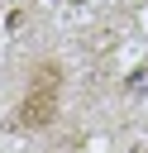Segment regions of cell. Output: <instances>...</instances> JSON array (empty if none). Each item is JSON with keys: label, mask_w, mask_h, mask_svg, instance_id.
<instances>
[{"label": "cell", "mask_w": 148, "mask_h": 153, "mask_svg": "<svg viewBox=\"0 0 148 153\" xmlns=\"http://www.w3.org/2000/svg\"><path fill=\"white\" fill-rule=\"evenodd\" d=\"M62 110V62L57 57H38L29 67L24 96H19V129H48Z\"/></svg>", "instance_id": "obj_1"}]
</instances>
